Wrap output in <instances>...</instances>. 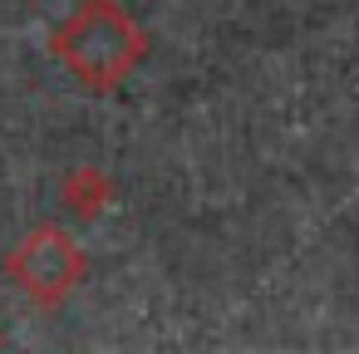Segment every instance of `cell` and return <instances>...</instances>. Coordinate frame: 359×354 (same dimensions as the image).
<instances>
[{
    "label": "cell",
    "mask_w": 359,
    "mask_h": 354,
    "mask_svg": "<svg viewBox=\"0 0 359 354\" xmlns=\"http://www.w3.org/2000/svg\"><path fill=\"white\" fill-rule=\"evenodd\" d=\"M60 50H65V60L84 74V79H118L123 69H128V60H133V30L123 25V15H114L109 6H94V11H84L69 30H65V40H60Z\"/></svg>",
    "instance_id": "1"
},
{
    "label": "cell",
    "mask_w": 359,
    "mask_h": 354,
    "mask_svg": "<svg viewBox=\"0 0 359 354\" xmlns=\"http://www.w3.org/2000/svg\"><path fill=\"white\" fill-rule=\"evenodd\" d=\"M20 275L25 285L35 290H60L69 275H74V251L65 246V236H35L25 251H20Z\"/></svg>",
    "instance_id": "2"
}]
</instances>
